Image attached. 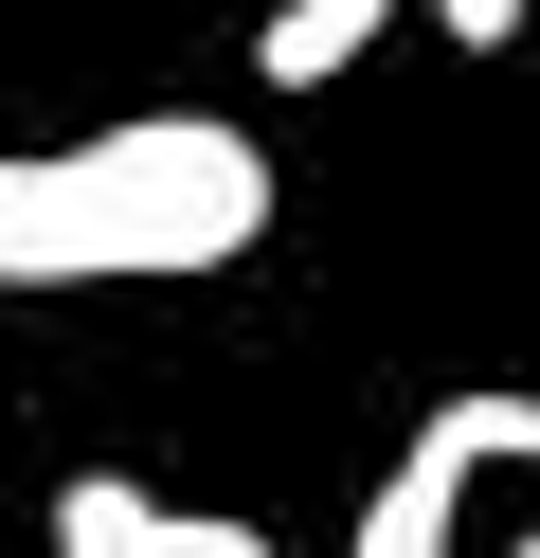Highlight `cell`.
<instances>
[{"label": "cell", "mask_w": 540, "mask_h": 558, "mask_svg": "<svg viewBox=\"0 0 540 558\" xmlns=\"http://www.w3.org/2000/svg\"><path fill=\"white\" fill-rule=\"evenodd\" d=\"M271 234V162L252 126L163 109V126H91L55 162H0V289H144V270H235Z\"/></svg>", "instance_id": "1"}, {"label": "cell", "mask_w": 540, "mask_h": 558, "mask_svg": "<svg viewBox=\"0 0 540 558\" xmlns=\"http://www.w3.org/2000/svg\"><path fill=\"white\" fill-rule=\"evenodd\" d=\"M55 558H271V541L163 505V486H127V469H91V486H55Z\"/></svg>", "instance_id": "2"}, {"label": "cell", "mask_w": 540, "mask_h": 558, "mask_svg": "<svg viewBox=\"0 0 540 558\" xmlns=\"http://www.w3.org/2000/svg\"><path fill=\"white\" fill-rule=\"evenodd\" d=\"M379 37H396V0H271V19H252V73L271 90H343Z\"/></svg>", "instance_id": "3"}, {"label": "cell", "mask_w": 540, "mask_h": 558, "mask_svg": "<svg viewBox=\"0 0 540 558\" xmlns=\"http://www.w3.org/2000/svg\"><path fill=\"white\" fill-rule=\"evenodd\" d=\"M415 450H432L451 486H468V469H540V397H504V378H487V397H432Z\"/></svg>", "instance_id": "4"}, {"label": "cell", "mask_w": 540, "mask_h": 558, "mask_svg": "<svg viewBox=\"0 0 540 558\" xmlns=\"http://www.w3.org/2000/svg\"><path fill=\"white\" fill-rule=\"evenodd\" d=\"M343 558H451V469H432V450H396L379 469V505H360V541Z\"/></svg>", "instance_id": "5"}, {"label": "cell", "mask_w": 540, "mask_h": 558, "mask_svg": "<svg viewBox=\"0 0 540 558\" xmlns=\"http://www.w3.org/2000/svg\"><path fill=\"white\" fill-rule=\"evenodd\" d=\"M523 37V0H451V54H504Z\"/></svg>", "instance_id": "6"}, {"label": "cell", "mask_w": 540, "mask_h": 558, "mask_svg": "<svg viewBox=\"0 0 540 558\" xmlns=\"http://www.w3.org/2000/svg\"><path fill=\"white\" fill-rule=\"evenodd\" d=\"M523 558H540V541H523Z\"/></svg>", "instance_id": "7"}]
</instances>
